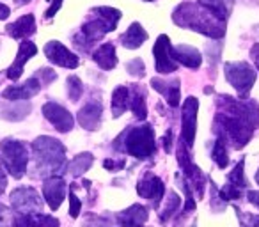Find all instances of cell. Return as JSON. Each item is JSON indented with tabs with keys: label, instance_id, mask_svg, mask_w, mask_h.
Listing matches in <instances>:
<instances>
[{
	"label": "cell",
	"instance_id": "cell-10",
	"mask_svg": "<svg viewBox=\"0 0 259 227\" xmlns=\"http://www.w3.org/2000/svg\"><path fill=\"white\" fill-rule=\"evenodd\" d=\"M197 110H199V101L197 98L190 96L185 100L183 103V124H181V142L187 148H192L195 141V131H197Z\"/></svg>",
	"mask_w": 259,
	"mask_h": 227
},
{
	"label": "cell",
	"instance_id": "cell-14",
	"mask_svg": "<svg viewBox=\"0 0 259 227\" xmlns=\"http://www.w3.org/2000/svg\"><path fill=\"white\" fill-rule=\"evenodd\" d=\"M45 55L48 57V61L61 66V68L75 69L80 64L78 57L73 52H69L62 43H59V41H48L45 44Z\"/></svg>",
	"mask_w": 259,
	"mask_h": 227
},
{
	"label": "cell",
	"instance_id": "cell-33",
	"mask_svg": "<svg viewBox=\"0 0 259 227\" xmlns=\"http://www.w3.org/2000/svg\"><path fill=\"white\" fill-rule=\"evenodd\" d=\"M180 204H181L180 195H178L176 192H170V194H169V199L165 201V208H163V209H162V213H160V220H162V222H167V218H169V216H172L174 213L178 211Z\"/></svg>",
	"mask_w": 259,
	"mask_h": 227
},
{
	"label": "cell",
	"instance_id": "cell-38",
	"mask_svg": "<svg viewBox=\"0 0 259 227\" xmlns=\"http://www.w3.org/2000/svg\"><path fill=\"white\" fill-rule=\"evenodd\" d=\"M80 209H82V202H80V199L76 197L75 185H73L71 190H69V215H71L73 218H76V216L80 215Z\"/></svg>",
	"mask_w": 259,
	"mask_h": 227
},
{
	"label": "cell",
	"instance_id": "cell-12",
	"mask_svg": "<svg viewBox=\"0 0 259 227\" xmlns=\"http://www.w3.org/2000/svg\"><path fill=\"white\" fill-rule=\"evenodd\" d=\"M43 116L47 117L48 123H52V126L57 131H61V133H68V131H71L73 126H75V119H73L71 114H69L62 105L55 103V101L45 103Z\"/></svg>",
	"mask_w": 259,
	"mask_h": 227
},
{
	"label": "cell",
	"instance_id": "cell-41",
	"mask_svg": "<svg viewBox=\"0 0 259 227\" xmlns=\"http://www.w3.org/2000/svg\"><path fill=\"white\" fill-rule=\"evenodd\" d=\"M47 2H50V8H48V11L45 13V18L47 20H50V18H54L55 16V13L61 9V6H62V0H47Z\"/></svg>",
	"mask_w": 259,
	"mask_h": 227
},
{
	"label": "cell",
	"instance_id": "cell-45",
	"mask_svg": "<svg viewBox=\"0 0 259 227\" xmlns=\"http://www.w3.org/2000/svg\"><path fill=\"white\" fill-rule=\"evenodd\" d=\"M247 197H248V201H250L252 204L255 206V208H259V192L248 190V192H247Z\"/></svg>",
	"mask_w": 259,
	"mask_h": 227
},
{
	"label": "cell",
	"instance_id": "cell-11",
	"mask_svg": "<svg viewBox=\"0 0 259 227\" xmlns=\"http://www.w3.org/2000/svg\"><path fill=\"white\" fill-rule=\"evenodd\" d=\"M153 55H155L156 71L160 75H169V73L178 71V62L172 59V44H170V39L165 34H162L156 39L155 48H153Z\"/></svg>",
	"mask_w": 259,
	"mask_h": 227
},
{
	"label": "cell",
	"instance_id": "cell-18",
	"mask_svg": "<svg viewBox=\"0 0 259 227\" xmlns=\"http://www.w3.org/2000/svg\"><path fill=\"white\" fill-rule=\"evenodd\" d=\"M41 87L43 85H41L39 80H37L36 76H32V78H29L25 83H22V85L8 87V89L2 93V96H4L8 101H27L32 96H36V94L41 90Z\"/></svg>",
	"mask_w": 259,
	"mask_h": 227
},
{
	"label": "cell",
	"instance_id": "cell-43",
	"mask_svg": "<svg viewBox=\"0 0 259 227\" xmlns=\"http://www.w3.org/2000/svg\"><path fill=\"white\" fill-rule=\"evenodd\" d=\"M162 142H163V148H165V151L167 153H170V142H172V131L170 130H167V133L163 135V139H162Z\"/></svg>",
	"mask_w": 259,
	"mask_h": 227
},
{
	"label": "cell",
	"instance_id": "cell-37",
	"mask_svg": "<svg viewBox=\"0 0 259 227\" xmlns=\"http://www.w3.org/2000/svg\"><path fill=\"white\" fill-rule=\"evenodd\" d=\"M0 227H15V215L4 204H0Z\"/></svg>",
	"mask_w": 259,
	"mask_h": 227
},
{
	"label": "cell",
	"instance_id": "cell-47",
	"mask_svg": "<svg viewBox=\"0 0 259 227\" xmlns=\"http://www.w3.org/2000/svg\"><path fill=\"white\" fill-rule=\"evenodd\" d=\"M252 227H259V216H252Z\"/></svg>",
	"mask_w": 259,
	"mask_h": 227
},
{
	"label": "cell",
	"instance_id": "cell-19",
	"mask_svg": "<svg viewBox=\"0 0 259 227\" xmlns=\"http://www.w3.org/2000/svg\"><path fill=\"white\" fill-rule=\"evenodd\" d=\"M148 208H144L142 204H134L119 213L117 222L121 227H144V223L148 222Z\"/></svg>",
	"mask_w": 259,
	"mask_h": 227
},
{
	"label": "cell",
	"instance_id": "cell-24",
	"mask_svg": "<svg viewBox=\"0 0 259 227\" xmlns=\"http://www.w3.org/2000/svg\"><path fill=\"white\" fill-rule=\"evenodd\" d=\"M146 39H148V32L142 29L141 23L135 22L128 27V30H126L121 37H119V43L124 48H130V50H137V48L142 47V43H144Z\"/></svg>",
	"mask_w": 259,
	"mask_h": 227
},
{
	"label": "cell",
	"instance_id": "cell-6",
	"mask_svg": "<svg viewBox=\"0 0 259 227\" xmlns=\"http://www.w3.org/2000/svg\"><path fill=\"white\" fill-rule=\"evenodd\" d=\"M0 160L4 163L6 170L11 174L15 179L23 177L29 163V151L27 146L15 139H4L0 142Z\"/></svg>",
	"mask_w": 259,
	"mask_h": 227
},
{
	"label": "cell",
	"instance_id": "cell-20",
	"mask_svg": "<svg viewBox=\"0 0 259 227\" xmlns=\"http://www.w3.org/2000/svg\"><path fill=\"white\" fill-rule=\"evenodd\" d=\"M172 59L188 69H197L202 64V55L199 50L188 44H178L172 47Z\"/></svg>",
	"mask_w": 259,
	"mask_h": 227
},
{
	"label": "cell",
	"instance_id": "cell-50",
	"mask_svg": "<svg viewBox=\"0 0 259 227\" xmlns=\"http://www.w3.org/2000/svg\"><path fill=\"white\" fill-rule=\"evenodd\" d=\"M146 2H155V0H146Z\"/></svg>",
	"mask_w": 259,
	"mask_h": 227
},
{
	"label": "cell",
	"instance_id": "cell-49",
	"mask_svg": "<svg viewBox=\"0 0 259 227\" xmlns=\"http://www.w3.org/2000/svg\"><path fill=\"white\" fill-rule=\"evenodd\" d=\"M255 181H257V185H259V170H257V174H255Z\"/></svg>",
	"mask_w": 259,
	"mask_h": 227
},
{
	"label": "cell",
	"instance_id": "cell-26",
	"mask_svg": "<svg viewBox=\"0 0 259 227\" xmlns=\"http://www.w3.org/2000/svg\"><path fill=\"white\" fill-rule=\"evenodd\" d=\"M130 108L139 121L148 117V107H146V90L141 85H134L130 89Z\"/></svg>",
	"mask_w": 259,
	"mask_h": 227
},
{
	"label": "cell",
	"instance_id": "cell-22",
	"mask_svg": "<svg viewBox=\"0 0 259 227\" xmlns=\"http://www.w3.org/2000/svg\"><path fill=\"white\" fill-rule=\"evenodd\" d=\"M15 227H61V223L52 215L30 213V215L15 216Z\"/></svg>",
	"mask_w": 259,
	"mask_h": 227
},
{
	"label": "cell",
	"instance_id": "cell-16",
	"mask_svg": "<svg viewBox=\"0 0 259 227\" xmlns=\"http://www.w3.org/2000/svg\"><path fill=\"white\" fill-rule=\"evenodd\" d=\"M36 54H37V47H36V44L30 43V41H27V39L22 41V43H20V48H18V54H16V61L13 62L11 66H9L8 73H6V75H8V78L9 80H18L20 76H22L25 64Z\"/></svg>",
	"mask_w": 259,
	"mask_h": 227
},
{
	"label": "cell",
	"instance_id": "cell-48",
	"mask_svg": "<svg viewBox=\"0 0 259 227\" xmlns=\"http://www.w3.org/2000/svg\"><path fill=\"white\" fill-rule=\"evenodd\" d=\"M30 0H15V4L16 6H25V4H29Z\"/></svg>",
	"mask_w": 259,
	"mask_h": 227
},
{
	"label": "cell",
	"instance_id": "cell-5",
	"mask_svg": "<svg viewBox=\"0 0 259 227\" xmlns=\"http://www.w3.org/2000/svg\"><path fill=\"white\" fill-rule=\"evenodd\" d=\"M114 148L117 151L124 149L132 156L139 160H148L155 155V131L151 124H142L124 130L115 139Z\"/></svg>",
	"mask_w": 259,
	"mask_h": 227
},
{
	"label": "cell",
	"instance_id": "cell-23",
	"mask_svg": "<svg viewBox=\"0 0 259 227\" xmlns=\"http://www.w3.org/2000/svg\"><path fill=\"white\" fill-rule=\"evenodd\" d=\"M8 34L15 39H23V37H29L36 32V18L34 15H25L22 18H18L15 23L6 27Z\"/></svg>",
	"mask_w": 259,
	"mask_h": 227
},
{
	"label": "cell",
	"instance_id": "cell-39",
	"mask_svg": "<svg viewBox=\"0 0 259 227\" xmlns=\"http://www.w3.org/2000/svg\"><path fill=\"white\" fill-rule=\"evenodd\" d=\"M36 78L41 82V85H48V83H52L55 78H57V75H55L54 69H50V68H41V69H37Z\"/></svg>",
	"mask_w": 259,
	"mask_h": 227
},
{
	"label": "cell",
	"instance_id": "cell-1",
	"mask_svg": "<svg viewBox=\"0 0 259 227\" xmlns=\"http://www.w3.org/2000/svg\"><path fill=\"white\" fill-rule=\"evenodd\" d=\"M217 131L233 149H241L250 142L254 130L259 126V105L252 100H234L220 96L217 100Z\"/></svg>",
	"mask_w": 259,
	"mask_h": 227
},
{
	"label": "cell",
	"instance_id": "cell-27",
	"mask_svg": "<svg viewBox=\"0 0 259 227\" xmlns=\"http://www.w3.org/2000/svg\"><path fill=\"white\" fill-rule=\"evenodd\" d=\"M126 108H130V89L126 85H119L112 94V116H122Z\"/></svg>",
	"mask_w": 259,
	"mask_h": 227
},
{
	"label": "cell",
	"instance_id": "cell-17",
	"mask_svg": "<svg viewBox=\"0 0 259 227\" xmlns=\"http://www.w3.org/2000/svg\"><path fill=\"white\" fill-rule=\"evenodd\" d=\"M101 114H103V107L100 101H89L78 110L76 121L85 130H98L101 124Z\"/></svg>",
	"mask_w": 259,
	"mask_h": 227
},
{
	"label": "cell",
	"instance_id": "cell-4",
	"mask_svg": "<svg viewBox=\"0 0 259 227\" xmlns=\"http://www.w3.org/2000/svg\"><path fill=\"white\" fill-rule=\"evenodd\" d=\"M121 20V11L114 8H94L93 18L87 23H83L80 34L75 36V44L87 50V47H93L96 41L103 39L105 34L112 32L117 27V22Z\"/></svg>",
	"mask_w": 259,
	"mask_h": 227
},
{
	"label": "cell",
	"instance_id": "cell-31",
	"mask_svg": "<svg viewBox=\"0 0 259 227\" xmlns=\"http://www.w3.org/2000/svg\"><path fill=\"white\" fill-rule=\"evenodd\" d=\"M213 162L220 167V169H226L229 165V156H227V144L222 141V139H217L215 141V146H213Z\"/></svg>",
	"mask_w": 259,
	"mask_h": 227
},
{
	"label": "cell",
	"instance_id": "cell-29",
	"mask_svg": "<svg viewBox=\"0 0 259 227\" xmlns=\"http://www.w3.org/2000/svg\"><path fill=\"white\" fill-rule=\"evenodd\" d=\"M93 162H94V156L91 155V153H82V155L75 156V158L71 160V163L68 165V172L71 174V176L78 177V176H82L83 172L89 170Z\"/></svg>",
	"mask_w": 259,
	"mask_h": 227
},
{
	"label": "cell",
	"instance_id": "cell-21",
	"mask_svg": "<svg viewBox=\"0 0 259 227\" xmlns=\"http://www.w3.org/2000/svg\"><path fill=\"white\" fill-rule=\"evenodd\" d=\"M151 85L155 90H158L160 94H163L167 100V103L170 107H178L180 105V80H162L158 76L151 78Z\"/></svg>",
	"mask_w": 259,
	"mask_h": 227
},
{
	"label": "cell",
	"instance_id": "cell-9",
	"mask_svg": "<svg viewBox=\"0 0 259 227\" xmlns=\"http://www.w3.org/2000/svg\"><path fill=\"white\" fill-rule=\"evenodd\" d=\"M11 206L18 215H30V213L43 211V201L39 194L30 187H20L11 192Z\"/></svg>",
	"mask_w": 259,
	"mask_h": 227
},
{
	"label": "cell",
	"instance_id": "cell-32",
	"mask_svg": "<svg viewBox=\"0 0 259 227\" xmlns=\"http://www.w3.org/2000/svg\"><path fill=\"white\" fill-rule=\"evenodd\" d=\"M243 165H245V160H240L236 163V167L233 169V172L229 174V185H233L234 188L243 192L247 188V179H245V174H243Z\"/></svg>",
	"mask_w": 259,
	"mask_h": 227
},
{
	"label": "cell",
	"instance_id": "cell-8",
	"mask_svg": "<svg viewBox=\"0 0 259 227\" xmlns=\"http://www.w3.org/2000/svg\"><path fill=\"white\" fill-rule=\"evenodd\" d=\"M178 162H180V167L183 170V176H185V181L188 183V187L194 188L197 192L199 197H204V188H206V176L197 165L190 160L187 153V146L181 142L180 139V146H178Z\"/></svg>",
	"mask_w": 259,
	"mask_h": 227
},
{
	"label": "cell",
	"instance_id": "cell-13",
	"mask_svg": "<svg viewBox=\"0 0 259 227\" xmlns=\"http://www.w3.org/2000/svg\"><path fill=\"white\" fill-rule=\"evenodd\" d=\"M137 192L141 197L148 199L155 208H158L163 199V194H165V185H163V181L158 176L148 172L137 183Z\"/></svg>",
	"mask_w": 259,
	"mask_h": 227
},
{
	"label": "cell",
	"instance_id": "cell-28",
	"mask_svg": "<svg viewBox=\"0 0 259 227\" xmlns=\"http://www.w3.org/2000/svg\"><path fill=\"white\" fill-rule=\"evenodd\" d=\"M15 103L13 107H4L0 108V117H4L8 121H22L29 116L30 112V105L23 103V101H11Z\"/></svg>",
	"mask_w": 259,
	"mask_h": 227
},
{
	"label": "cell",
	"instance_id": "cell-7",
	"mask_svg": "<svg viewBox=\"0 0 259 227\" xmlns=\"http://www.w3.org/2000/svg\"><path fill=\"white\" fill-rule=\"evenodd\" d=\"M224 71H226L227 82L234 87V90L238 93L240 100H247L252 85L255 83V71L252 69V66L243 61L226 62Z\"/></svg>",
	"mask_w": 259,
	"mask_h": 227
},
{
	"label": "cell",
	"instance_id": "cell-36",
	"mask_svg": "<svg viewBox=\"0 0 259 227\" xmlns=\"http://www.w3.org/2000/svg\"><path fill=\"white\" fill-rule=\"evenodd\" d=\"M126 69H128L130 75L137 76V78H142V76L146 75V66L141 59H134V61H130L128 64H126Z\"/></svg>",
	"mask_w": 259,
	"mask_h": 227
},
{
	"label": "cell",
	"instance_id": "cell-40",
	"mask_svg": "<svg viewBox=\"0 0 259 227\" xmlns=\"http://www.w3.org/2000/svg\"><path fill=\"white\" fill-rule=\"evenodd\" d=\"M103 167L107 170H110V172H115V170H121L122 167H124V158H121V160H110V158H107L103 162Z\"/></svg>",
	"mask_w": 259,
	"mask_h": 227
},
{
	"label": "cell",
	"instance_id": "cell-42",
	"mask_svg": "<svg viewBox=\"0 0 259 227\" xmlns=\"http://www.w3.org/2000/svg\"><path fill=\"white\" fill-rule=\"evenodd\" d=\"M6 187H8V174H6V167L0 160V195L4 194Z\"/></svg>",
	"mask_w": 259,
	"mask_h": 227
},
{
	"label": "cell",
	"instance_id": "cell-25",
	"mask_svg": "<svg viewBox=\"0 0 259 227\" xmlns=\"http://www.w3.org/2000/svg\"><path fill=\"white\" fill-rule=\"evenodd\" d=\"M93 61L100 66L101 69L108 71V69H114L117 64V57H115V48L112 43H103L100 48L93 52Z\"/></svg>",
	"mask_w": 259,
	"mask_h": 227
},
{
	"label": "cell",
	"instance_id": "cell-46",
	"mask_svg": "<svg viewBox=\"0 0 259 227\" xmlns=\"http://www.w3.org/2000/svg\"><path fill=\"white\" fill-rule=\"evenodd\" d=\"M9 15H11V9H9L6 4H2V2H0V20L9 18Z\"/></svg>",
	"mask_w": 259,
	"mask_h": 227
},
{
	"label": "cell",
	"instance_id": "cell-35",
	"mask_svg": "<svg viewBox=\"0 0 259 227\" xmlns=\"http://www.w3.org/2000/svg\"><path fill=\"white\" fill-rule=\"evenodd\" d=\"M219 195H220V199H224V201H236V199L243 197V192L234 188L233 185H226V187L219 192Z\"/></svg>",
	"mask_w": 259,
	"mask_h": 227
},
{
	"label": "cell",
	"instance_id": "cell-2",
	"mask_svg": "<svg viewBox=\"0 0 259 227\" xmlns=\"http://www.w3.org/2000/svg\"><path fill=\"white\" fill-rule=\"evenodd\" d=\"M172 22L181 29H188L208 36L211 39H220L226 34L227 20L217 11L199 4V2H183L174 9Z\"/></svg>",
	"mask_w": 259,
	"mask_h": 227
},
{
	"label": "cell",
	"instance_id": "cell-34",
	"mask_svg": "<svg viewBox=\"0 0 259 227\" xmlns=\"http://www.w3.org/2000/svg\"><path fill=\"white\" fill-rule=\"evenodd\" d=\"M83 94V85H82V80L78 76L71 75L68 78V96L71 101H78Z\"/></svg>",
	"mask_w": 259,
	"mask_h": 227
},
{
	"label": "cell",
	"instance_id": "cell-15",
	"mask_svg": "<svg viewBox=\"0 0 259 227\" xmlns=\"http://www.w3.org/2000/svg\"><path fill=\"white\" fill-rule=\"evenodd\" d=\"M43 195L45 201L48 202L52 211L61 208L62 201L66 197V181L61 176H50L43 183Z\"/></svg>",
	"mask_w": 259,
	"mask_h": 227
},
{
	"label": "cell",
	"instance_id": "cell-30",
	"mask_svg": "<svg viewBox=\"0 0 259 227\" xmlns=\"http://www.w3.org/2000/svg\"><path fill=\"white\" fill-rule=\"evenodd\" d=\"M199 4L206 6V8L213 9V11L219 13L222 18H229V13L233 9L234 0H199Z\"/></svg>",
	"mask_w": 259,
	"mask_h": 227
},
{
	"label": "cell",
	"instance_id": "cell-44",
	"mask_svg": "<svg viewBox=\"0 0 259 227\" xmlns=\"http://www.w3.org/2000/svg\"><path fill=\"white\" fill-rule=\"evenodd\" d=\"M250 57H252V61H254L255 68L259 69V43H255L254 47L250 48Z\"/></svg>",
	"mask_w": 259,
	"mask_h": 227
},
{
	"label": "cell",
	"instance_id": "cell-3",
	"mask_svg": "<svg viewBox=\"0 0 259 227\" xmlns=\"http://www.w3.org/2000/svg\"><path fill=\"white\" fill-rule=\"evenodd\" d=\"M32 153L36 160L37 176H59L64 170H68L66 162V148L62 142H59L54 137H37L32 142Z\"/></svg>",
	"mask_w": 259,
	"mask_h": 227
}]
</instances>
